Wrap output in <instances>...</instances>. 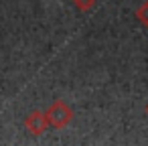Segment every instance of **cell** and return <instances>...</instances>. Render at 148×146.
Returning <instances> with one entry per match:
<instances>
[{"instance_id": "6da1fadb", "label": "cell", "mask_w": 148, "mask_h": 146, "mask_svg": "<svg viewBox=\"0 0 148 146\" xmlns=\"http://www.w3.org/2000/svg\"><path fill=\"white\" fill-rule=\"evenodd\" d=\"M73 118V110L63 101V99H57L51 104V108L47 110V122L55 128H63L71 122Z\"/></svg>"}, {"instance_id": "7a4b0ae2", "label": "cell", "mask_w": 148, "mask_h": 146, "mask_svg": "<svg viewBox=\"0 0 148 146\" xmlns=\"http://www.w3.org/2000/svg\"><path fill=\"white\" fill-rule=\"evenodd\" d=\"M47 114H43V112H31L29 116H27V120H25V126H27V130L31 132V134H43L45 132V128H47Z\"/></svg>"}, {"instance_id": "3957f363", "label": "cell", "mask_w": 148, "mask_h": 146, "mask_svg": "<svg viewBox=\"0 0 148 146\" xmlns=\"http://www.w3.org/2000/svg\"><path fill=\"white\" fill-rule=\"evenodd\" d=\"M136 16L140 19V23L144 25V27H148V0H146V2L136 10Z\"/></svg>"}, {"instance_id": "277c9868", "label": "cell", "mask_w": 148, "mask_h": 146, "mask_svg": "<svg viewBox=\"0 0 148 146\" xmlns=\"http://www.w3.org/2000/svg\"><path fill=\"white\" fill-rule=\"evenodd\" d=\"M73 2H75V6L79 10H89V8H93L95 0H73Z\"/></svg>"}, {"instance_id": "5b68a950", "label": "cell", "mask_w": 148, "mask_h": 146, "mask_svg": "<svg viewBox=\"0 0 148 146\" xmlns=\"http://www.w3.org/2000/svg\"><path fill=\"white\" fill-rule=\"evenodd\" d=\"M146 114H148V106H146Z\"/></svg>"}]
</instances>
